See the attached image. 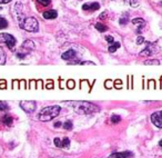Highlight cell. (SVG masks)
I'll list each match as a JSON object with an SVG mask.
<instances>
[{
  "label": "cell",
  "instance_id": "16",
  "mask_svg": "<svg viewBox=\"0 0 162 158\" xmlns=\"http://www.w3.org/2000/svg\"><path fill=\"white\" fill-rule=\"evenodd\" d=\"M127 2L129 3L131 7H138L140 5V0H127Z\"/></svg>",
  "mask_w": 162,
  "mask_h": 158
},
{
  "label": "cell",
  "instance_id": "13",
  "mask_svg": "<svg viewBox=\"0 0 162 158\" xmlns=\"http://www.w3.org/2000/svg\"><path fill=\"white\" fill-rule=\"evenodd\" d=\"M6 62V54L3 49L0 47V65H5Z\"/></svg>",
  "mask_w": 162,
  "mask_h": 158
},
{
  "label": "cell",
  "instance_id": "26",
  "mask_svg": "<svg viewBox=\"0 0 162 158\" xmlns=\"http://www.w3.org/2000/svg\"><path fill=\"white\" fill-rule=\"evenodd\" d=\"M106 40L108 41V42H110V43H113L114 41H113V38H112L111 36H106Z\"/></svg>",
  "mask_w": 162,
  "mask_h": 158
},
{
  "label": "cell",
  "instance_id": "27",
  "mask_svg": "<svg viewBox=\"0 0 162 158\" xmlns=\"http://www.w3.org/2000/svg\"><path fill=\"white\" fill-rule=\"evenodd\" d=\"M142 42H145V39H143V37H139L137 40V43L138 45H141Z\"/></svg>",
  "mask_w": 162,
  "mask_h": 158
},
{
  "label": "cell",
  "instance_id": "12",
  "mask_svg": "<svg viewBox=\"0 0 162 158\" xmlns=\"http://www.w3.org/2000/svg\"><path fill=\"white\" fill-rule=\"evenodd\" d=\"M152 54H155V52H153V49L151 47H147L145 50L141 51V56H150Z\"/></svg>",
  "mask_w": 162,
  "mask_h": 158
},
{
  "label": "cell",
  "instance_id": "7",
  "mask_svg": "<svg viewBox=\"0 0 162 158\" xmlns=\"http://www.w3.org/2000/svg\"><path fill=\"white\" fill-rule=\"evenodd\" d=\"M133 154L130 151H122V153H113L109 156V158H129L132 157Z\"/></svg>",
  "mask_w": 162,
  "mask_h": 158
},
{
  "label": "cell",
  "instance_id": "1",
  "mask_svg": "<svg viewBox=\"0 0 162 158\" xmlns=\"http://www.w3.org/2000/svg\"><path fill=\"white\" fill-rule=\"evenodd\" d=\"M18 21L20 27L26 31H37L39 29V23L37 19L33 17H25V16H18Z\"/></svg>",
  "mask_w": 162,
  "mask_h": 158
},
{
  "label": "cell",
  "instance_id": "28",
  "mask_svg": "<svg viewBox=\"0 0 162 158\" xmlns=\"http://www.w3.org/2000/svg\"><path fill=\"white\" fill-rule=\"evenodd\" d=\"M11 0H0V3H8L10 2Z\"/></svg>",
  "mask_w": 162,
  "mask_h": 158
},
{
  "label": "cell",
  "instance_id": "21",
  "mask_svg": "<svg viewBox=\"0 0 162 158\" xmlns=\"http://www.w3.org/2000/svg\"><path fill=\"white\" fill-rule=\"evenodd\" d=\"M120 120H121V117H120V116H118V115H113L111 117V122H112V124H117V122H119Z\"/></svg>",
  "mask_w": 162,
  "mask_h": 158
},
{
  "label": "cell",
  "instance_id": "10",
  "mask_svg": "<svg viewBox=\"0 0 162 158\" xmlns=\"http://www.w3.org/2000/svg\"><path fill=\"white\" fill-rule=\"evenodd\" d=\"M132 23H133V25H137L138 27H139L138 32H141V29L145 27V21L143 20V19H141V18H137V19H133V20H132Z\"/></svg>",
  "mask_w": 162,
  "mask_h": 158
},
{
  "label": "cell",
  "instance_id": "3",
  "mask_svg": "<svg viewBox=\"0 0 162 158\" xmlns=\"http://www.w3.org/2000/svg\"><path fill=\"white\" fill-rule=\"evenodd\" d=\"M76 111L78 114H92V112H97L100 110V108L98 106H96L94 104H91V102L88 101H81L78 102V106L74 107Z\"/></svg>",
  "mask_w": 162,
  "mask_h": 158
},
{
  "label": "cell",
  "instance_id": "24",
  "mask_svg": "<svg viewBox=\"0 0 162 158\" xmlns=\"http://www.w3.org/2000/svg\"><path fill=\"white\" fill-rule=\"evenodd\" d=\"M145 65H160V62L157 60V59H153V60H147L145 61Z\"/></svg>",
  "mask_w": 162,
  "mask_h": 158
},
{
  "label": "cell",
  "instance_id": "11",
  "mask_svg": "<svg viewBox=\"0 0 162 158\" xmlns=\"http://www.w3.org/2000/svg\"><path fill=\"white\" fill-rule=\"evenodd\" d=\"M74 55H76L74 50L70 49V50H68V51H66V52H64V54H62V56H61V58L64 59V60H70V59L74 58Z\"/></svg>",
  "mask_w": 162,
  "mask_h": 158
},
{
  "label": "cell",
  "instance_id": "2",
  "mask_svg": "<svg viewBox=\"0 0 162 158\" xmlns=\"http://www.w3.org/2000/svg\"><path fill=\"white\" fill-rule=\"evenodd\" d=\"M60 110H61L60 106H57V105H55V106H48V107L43 108L40 111V114H39V119H40L41 121H49V120L57 117V116L59 115Z\"/></svg>",
  "mask_w": 162,
  "mask_h": 158
},
{
  "label": "cell",
  "instance_id": "18",
  "mask_svg": "<svg viewBox=\"0 0 162 158\" xmlns=\"http://www.w3.org/2000/svg\"><path fill=\"white\" fill-rule=\"evenodd\" d=\"M119 47H120V43L119 42H113V45L109 47V52H114V51L119 48Z\"/></svg>",
  "mask_w": 162,
  "mask_h": 158
},
{
  "label": "cell",
  "instance_id": "25",
  "mask_svg": "<svg viewBox=\"0 0 162 158\" xmlns=\"http://www.w3.org/2000/svg\"><path fill=\"white\" fill-rule=\"evenodd\" d=\"M55 145L57 146V147H62V143H61V140L59 139V138H55Z\"/></svg>",
  "mask_w": 162,
  "mask_h": 158
},
{
  "label": "cell",
  "instance_id": "20",
  "mask_svg": "<svg viewBox=\"0 0 162 158\" xmlns=\"http://www.w3.org/2000/svg\"><path fill=\"white\" fill-rule=\"evenodd\" d=\"M72 127H74V125H72V121H70V120H68V121H66L64 124V128L67 130H70L72 129Z\"/></svg>",
  "mask_w": 162,
  "mask_h": 158
},
{
  "label": "cell",
  "instance_id": "17",
  "mask_svg": "<svg viewBox=\"0 0 162 158\" xmlns=\"http://www.w3.org/2000/svg\"><path fill=\"white\" fill-rule=\"evenodd\" d=\"M8 109H9V106H8L7 102L0 101V111H6Z\"/></svg>",
  "mask_w": 162,
  "mask_h": 158
},
{
  "label": "cell",
  "instance_id": "29",
  "mask_svg": "<svg viewBox=\"0 0 162 158\" xmlns=\"http://www.w3.org/2000/svg\"><path fill=\"white\" fill-rule=\"evenodd\" d=\"M61 126V122L60 121H58V122H56V124H55V127H60Z\"/></svg>",
  "mask_w": 162,
  "mask_h": 158
},
{
  "label": "cell",
  "instance_id": "9",
  "mask_svg": "<svg viewBox=\"0 0 162 158\" xmlns=\"http://www.w3.org/2000/svg\"><path fill=\"white\" fill-rule=\"evenodd\" d=\"M57 16H58V13L55 10H48L43 12V18L45 19H55L57 18Z\"/></svg>",
  "mask_w": 162,
  "mask_h": 158
},
{
  "label": "cell",
  "instance_id": "22",
  "mask_svg": "<svg viewBox=\"0 0 162 158\" xmlns=\"http://www.w3.org/2000/svg\"><path fill=\"white\" fill-rule=\"evenodd\" d=\"M61 143H62V147H69V145H70V139H69V138H64V139L61 140Z\"/></svg>",
  "mask_w": 162,
  "mask_h": 158
},
{
  "label": "cell",
  "instance_id": "30",
  "mask_svg": "<svg viewBox=\"0 0 162 158\" xmlns=\"http://www.w3.org/2000/svg\"><path fill=\"white\" fill-rule=\"evenodd\" d=\"M159 145H160V146H161V147H162V139H161V140H160V143H159Z\"/></svg>",
  "mask_w": 162,
  "mask_h": 158
},
{
  "label": "cell",
  "instance_id": "8",
  "mask_svg": "<svg viewBox=\"0 0 162 158\" xmlns=\"http://www.w3.org/2000/svg\"><path fill=\"white\" fill-rule=\"evenodd\" d=\"M0 121L7 126H11V124H12V117L10 115H0Z\"/></svg>",
  "mask_w": 162,
  "mask_h": 158
},
{
  "label": "cell",
  "instance_id": "4",
  "mask_svg": "<svg viewBox=\"0 0 162 158\" xmlns=\"http://www.w3.org/2000/svg\"><path fill=\"white\" fill-rule=\"evenodd\" d=\"M0 42L6 43L8 48L12 49L16 45V39L15 37L9 35V33H1V35H0Z\"/></svg>",
  "mask_w": 162,
  "mask_h": 158
},
{
  "label": "cell",
  "instance_id": "19",
  "mask_svg": "<svg viewBox=\"0 0 162 158\" xmlns=\"http://www.w3.org/2000/svg\"><path fill=\"white\" fill-rule=\"evenodd\" d=\"M99 8H100V5H99L98 2H93V3H90V5H89V9L92 11L98 10Z\"/></svg>",
  "mask_w": 162,
  "mask_h": 158
},
{
  "label": "cell",
  "instance_id": "23",
  "mask_svg": "<svg viewBox=\"0 0 162 158\" xmlns=\"http://www.w3.org/2000/svg\"><path fill=\"white\" fill-rule=\"evenodd\" d=\"M38 2L40 3L41 6H43V7H47V6L50 5L51 0H38Z\"/></svg>",
  "mask_w": 162,
  "mask_h": 158
},
{
  "label": "cell",
  "instance_id": "15",
  "mask_svg": "<svg viewBox=\"0 0 162 158\" xmlns=\"http://www.w3.org/2000/svg\"><path fill=\"white\" fill-rule=\"evenodd\" d=\"M7 26H8V21L5 18H2V17H0V29L7 28Z\"/></svg>",
  "mask_w": 162,
  "mask_h": 158
},
{
  "label": "cell",
  "instance_id": "5",
  "mask_svg": "<svg viewBox=\"0 0 162 158\" xmlns=\"http://www.w3.org/2000/svg\"><path fill=\"white\" fill-rule=\"evenodd\" d=\"M20 106L26 112L31 114V112H33L36 110L37 104L33 100H22V101H20Z\"/></svg>",
  "mask_w": 162,
  "mask_h": 158
},
{
  "label": "cell",
  "instance_id": "6",
  "mask_svg": "<svg viewBox=\"0 0 162 158\" xmlns=\"http://www.w3.org/2000/svg\"><path fill=\"white\" fill-rule=\"evenodd\" d=\"M151 121L152 124H155V126L159 128H162V110L161 111H157L151 115Z\"/></svg>",
  "mask_w": 162,
  "mask_h": 158
},
{
  "label": "cell",
  "instance_id": "14",
  "mask_svg": "<svg viewBox=\"0 0 162 158\" xmlns=\"http://www.w3.org/2000/svg\"><path fill=\"white\" fill-rule=\"evenodd\" d=\"M96 29L99 31H101V32H104V31H107V29H108V27L107 26H104L103 23H97L96 25Z\"/></svg>",
  "mask_w": 162,
  "mask_h": 158
}]
</instances>
